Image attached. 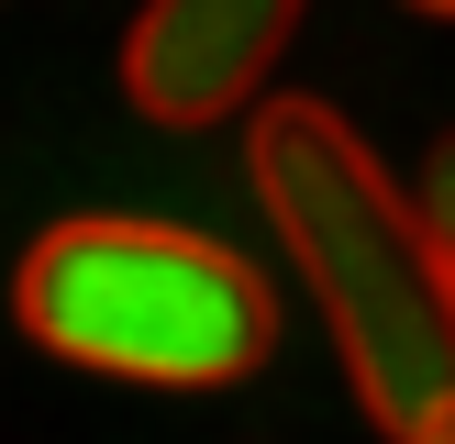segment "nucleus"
<instances>
[{
	"mask_svg": "<svg viewBox=\"0 0 455 444\" xmlns=\"http://www.w3.org/2000/svg\"><path fill=\"white\" fill-rule=\"evenodd\" d=\"M244 189H256L267 234L289 244L311 311H323L333 355H345V389L378 433H422L455 400V300L444 266L422 244V211L378 145L311 89H267L244 111Z\"/></svg>",
	"mask_w": 455,
	"mask_h": 444,
	"instance_id": "obj_1",
	"label": "nucleus"
},
{
	"mask_svg": "<svg viewBox=\"0 0 455 444\" xmlns=\"http://www.w3.org/2000/svg\"><path fill=\"white\" fill-rule=\"evenodd\" d=\"M12 311L44 355L133 389H234L278 355V289L222 234L145 211H78L22 244Z\"/></svg>",
	"mask_w": 455,
	"mask_h": 444,
	"instance_id": "obj_2",
	"label": "nucleus"
},
{
	"mask_svg": "<svg viewBox=\"0 0 455 444\" xmlns=\"http://www.w3.org/2000/svg\"><path fill=\"white\" fill-rule=\"evenodd\" d=\"M311 0H145L123 34V100L167 133H212L267 100Z\"/></svg>",
	"mask_w": 455,
	"mask_h": 444,
	"instance_id": "obj_3",
	"label": "nucleus"
},
{
	"mask_svg": "<svg viewBox=\"0 0 455 444\" xmlns=\"http://www.w3.org/2000/svg\"><path fill=\"white\" fill-rule=\"evenodd\" d=\"M411 211H422V244H434V266H444V300H455V123L434 133V155H422V178H411Z\"/></svg>",
	"mask_w": 455,
	"mask_h": 444,
	"instance_id": "obj_4",
	"label": "nucleus"
},
{
	"mask_svg": "<svg viewBox=\"0 0 455 444\" xmlns=\"http://www.w3.org/2000/svg\"><path fill=\"white\" fill-rule=\"evenodd\" d=\"M400 444H455V400H444L434 422H422V433H400Z\"/></svg>",
	"mask_w": 455,
	"mask_h": 444,
	"instance_id": "obj_5",
	"label": "nucleus"
},
{
	"mask_svg": "<svg viewBox=\"0 0 455 444\" xmlns=\"http://www.w3.org/2000/svg\"><path fill=\"white\" fill-rule=\"evenodd\" d=\"M400 12H422V22H455V0H400Z\"/></svg>",
	"mask_w": 455,
	"mask_h": 444,
	"instance_id": "obj_6",
	"label": "nucleus"
}]
</instances>
